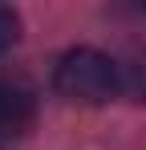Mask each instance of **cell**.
Instances as JSON below:
<instances>
[{"label": "cell", "instance_id": "cell-1", "mask_svg": "<svg viewBox=\"0 0 146 150\" xmlns=\"http://www.w3.org/2000/svg\"><path fill=\"white\" fill-rule=\"evenodd\" d=\"M53 89L77 105H106L122 93V61H114L101 49H89V45L69 49L57 57Z\"/></svg>", "mask_w": 146, "mask_h": 150}, {"label": "cell", "instance_id": "cell-2", "mask_svg": "<svg viewBox=\"0 0 146 150\" xmlns=\"http://www.w3.org/2000/svg\"><path fill=\"white\" fill-rule=\"evenodd\" d=\"M37 118V98L16 77H0V142H12L33 130Z\"/></svg>", "mask_w": 146, "mask_h": 150}, {"label": "cell", "instance_id": "cell-3", "mask_svg": "<svg viewBox=\"0 0 146 150\" xmlns=\"http://www.w3.org/2000/svg\"><path fill=\"white\" fill-rule=\"evenodd\" d=\"M122 93L134 101H146V53H134L122 61Z\"/></svg>", "mask_w": 146, "mask_h": 150}, {"label": "cell", "instance_id": "cell-4", "mask_svg": "<svg viewBox=\"0 0 146 150\" xmlns=\"http://www.w3.org/2000/svg\"><path fill=\"white\" fill-rule=\"evenodd\" d=\"M16 37H21V16H16L8 4H0V53L12 49V45H16Z\"/></svg>", "mask_w": 146, "mask_h": 150}]
</instances>
